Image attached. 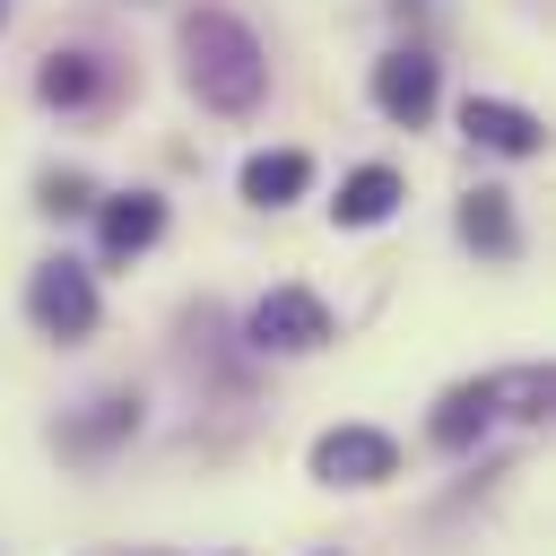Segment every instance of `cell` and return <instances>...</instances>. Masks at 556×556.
<instances>
[{"label":"cell","mask_w":556,"mask_h":556,"mask_svg":"<svg viewBox=\"0 0 556 556\" xmlns=\"http://www.w3.org/2000/svg\"><path fill=\"white\" fill-rule=\"evenodd\" d=\"M460 130L478 139V148H495V156H539V113H521V104H495V96H469L460 104Z\"/></svg>","instance_id":"cell-6"},{"label":"cell","mask_w":556,"mask_h":556,"mask_svg":"<svg viewBox=\"0 0 556 556\" xmlns=\"http://www.w3.org/2000/svg\"><path fill=\"white\" fill-rule=\"evenodd\" d=\"M26 313H35L43 339H87V330H96V287H87V269H78V261H43V269L26 278Z\"/></svg>","instance_id":"cell-2"},{"label":"cell","mask_w":556,"mask_h":556,"mask_svg":"<svg viewBox=\"0 0 556 556\" xmlns=\"http://www.w3.org/2000/svg\"><path fill=\"white\" fill-rule=\"evenodd\" d=\"M182 78H191L200 104H217V113H252L261 87H269V61H261L252 26H235L226 9H200V17H182Z\"/></svg>","instance_id":"cell-1"},{"label":"cell","mask_w":556,"mask_h":556,"mask_svg":"<svg viewBox=\"0 0 556 556\" xmlns=\"http://www.w3.org/2000/svg\"><path fill=\"white\" fill-rule=\"evenodd\" d=\"M495 417H504V408H495V374H486V382H460V391L434 408V426H426V434H434L443 452H469V443H478Z\"/></svg>","instance_id":"cell-7"},{"label":"cell","mask_w":556,"mask_h":556,"mask_svg":"<svg viewBox=\"0 0 556 556\" xmlns=\"http://www.w3.org/2000/svg\"><path fill=\"white\" fill-rule=\"evenodd\" d=\"M374 104L391 113V122H426L434 113V61L426 52H391V61H374Z\"/></svg>","instance_id":"cell-5"},{"label":"cell","mask_w":556,"mask_h":556,"mask_svg":"<svg viewBox=\"0 0 556 556\" xmlns=\"http://www.w3.org/2000/svg\"><path fill=\"white\" fill-rule=\"evenodd\" d=\"M156 235H165V200H156V191H122V200L104 208V252H113V261L148 252Z\"/></svg>","instance_id":"cell-9"},{"label":"cell","mask_w":556,"mask_h":556,"mask_svg":"<svg viewBox=\"0 0 556 556\" xmlns=\"http://www.w3.org/2000/svg\"><path fill=\"white\" fill-rule=\"evenodd\" d=\"M460 235H469L486 261H513V243H521V235H513V208H504V191H469V200H460Z\"/></svg>","instance_id":"cell-12"},{"label":"cell","mask_w":556,"mask_h":556,"mask_svg":"<svg viewBox=\"0 0 556 556\" xmlns=\"http://www.w3.org/2000/svg\"><path fill=\"white\" fill-rule=\"evenodd\" d=\"M304 182H313V156H295V148H269V156L243 165V200L252 208H287Z\"/></svg>","instance_id":"cell-10"},{"label":"cell","mask_w":556,"mask_h":556,"mask_svg":"<svg viewBox=\"0 0 556 556\" xmlns=\"http://www.w3.org/2000/svg\"><path fill=\"white\" fill-rule=\"evenodd\" d=\"M252 348H278V356H304V348H321L330 339V304L321 295H304V287H269L261 304H252Z\"/></svg>","instance_id":"cell-3"},{"label":"cell","mask_w":556,"mask_h":556,"mask_svg":"<svg viewBox=\"0 0 556 556\" xmlns=\"http://www.w3.org/2000/svg\"><path fill=\"white\" fill-rule=\"evenodd\" d=\"M43 208H52V217L96 208V182H87V174H43Z\"/></svg>","instance_id":"cell-13"},{"label":"cell","mask_w":556,"mask_h":556,"mask_svg":"<svg viewBox=\"0 0 556 556\" xmlns=\"http://www.w3.org/2000/svg\"><path fill=\"white\" fill-rule=\"evenodd\" d=\"M391 469H400V443L374 426H330L313 443V478H330V486H382Z\"/></svg>","instance_id":"cell-4"},{"label":"cell","mask_w":556,"mask_h":556,"mask_svg":"<svg viewBox=\"0 0 556 556\" xmlns=\"http://www.w3.org/2000/svg\"><path fill=\"white\" fill-rule=\"evenodd\" d=\"M35 87H43V104H96L104 96V61L96 52H52L35 70Z\"/></svg>","instance_id":"cell-11"},{"label":"cell","mask_w":556,"mask_h":556,"mask_svg":"<svg viewBox=\"0 0 556 556\" xmlns=\"http://www.w3.org/2000/svg\"><path fill=\"white\" fill-rule=\"evenodd\" d=\"M391 208H400V174H391V165H356V174L339 182V200H330L339 226H382Z\"/></svg>","instance_id":"cell-8"}]
</instances>
